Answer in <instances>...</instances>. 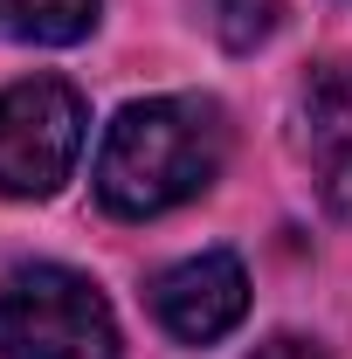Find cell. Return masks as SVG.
<instances>
[{
  "instance_id": "7a4b0ae2",
  "label": "cell",
  "mask_w": 352,
  "mask_h": 359,
  "mask_svg": "<svg viewBox=\"0 0 352 359\" xmlns=\"http://www.w3.org/2000/svg\"><path fill=\"white\" fill-rule=\"evenodd\" d=\"M0 359H118V318L76 269H14L0 283Z\"/></svg>"
},
{
  "instance_id": "52a82bcc",
  "label": "cell",
  "mask_w": 352,
  "mask_h": 359,
  "mask_svg": "<svg viewBox=\"0 0 352 359\" xmlns=\"http://www.w3.org/2000/svg\"><path fill=\"white\" fill-rule=\"evenodd\" d=\"M276 21H283V0H215V28L228 48H256L276 35Z\"/></svg>"
},
{
  "instance_id": "6da1fadb",
  "label": "cell",
  "mask_w": 352,
  "mask_h": 359,
  "mask_svg": "<svg viewBox=\"0 0 352 359\" xmlns=\"http://www.w3.org/2000/svg\"><path fill=\"white\" fill-rule=\"evenodd\" d=\"M228 159V125L208 97H145L125 104L97 152V201L125 222L166 215L180 201L208 194Z\"/></svg>"
},
{
  "instance_id": "5b68a950",
  "label": "cell",
  "mask_w": 352,
  "mask_h": 359,
  "mask_svg": "<svg viewBox=\"0 0 352 359\" xmlns=\"http://www.w3.org/2000/svg\"><path fill=\"white\" fill-rule=\"evenodd\" d=\"M304 166L318 180V201L332 215H352V69H318L304 83Z\"/></svg>"
},
{
  "instance_id": "3957f363",
  "label": "cell",
  "mask_w": 352,
  "mask_h": 359,
  "mask_svg": "<svg viewBox=\"0 0 352 359\" xmlns=\"http://www.w3.org/2000/svg\"><path fill=\"white\" fill-rule=\"evenodd\" d=\"M90 111L76 83L62 76H28L0 90V194L14 201H48L62 180L76 173Z\"/></svg>"
},
{
  "instance_id": "277c9868",
  "label": "cell",
  "mask_w": 352,
  "mask_h": 359,
  "mask_svg": "<svg viewBox=\"0 0 352 359\" xmlns=\"http://www.w3.org/2000/svg\"><path fill=\"white\" fill-rule=\"evenodd\" d=\"M242 311H249V276L228 249L187 256V263L152 276V318L187 346H215L221 332L242 325Z\"/></svg>"
},
{
  "instance_id": "ba28073f",
  "label": "cell",
  "mask_w": 352,
  "mask_h": 359,
  "mask_svg": "<svg viewBox=\"0 0 352 359\" xmlns=\"http://www.w3.org/2000/svg\"><path fill=\"white\" fill-rule=\"evenodd\" d=\"M256 359H325V353H318L311 339H290V332H283V339H269V346H256Z\"/></svg>"
},
{
  "instance_id": "8992f818",
  "label": "cell",
  "mask_w": 352,
  "mask_h": 359,
  "mask_svg": "<svg viewBox=\"0 0 352 359\" xmlns=\"http://www.w3.org/2000/svg\"><path fill=\"white\" fill-rule=\"evenodd\" d=\"M97 28V0H0V42H76Z\"/></svg>"
}]
</instances>
